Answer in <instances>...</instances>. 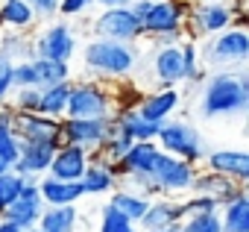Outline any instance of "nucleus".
I'll return each instance as SVG.
<instances>
[{
    "instance_id": "nucleus-1",
    "label": "nucleus",
    "mask_w": 249,
    "mask_h": 232,
    "mask_svg": "<svg viewBox=\"0 0 249 232\" xmlns=\"http://www.w3.org/2000/svg\"><path fill=\"white\" fill-rule=\"evenodd\" d=\"M196 109L208 121L246 115L249 112V74H246V68L205 74L199 82Z\"/></svg>"
},
{
    "instance_id": "nucleus-2",
    "label": "nucleus",
    "mask_w": 249,
    "mask_h": 232,
    "mask_svg": "<svg viewBox=\"0 0 249 232\" xmlns=\"http://www.w3.org/2000/svg\"><path fill=\"white\" fill-rule=\"evenodd\" d=\"M82 68L100 82H126L138 71V50L135 44L91 39L82 47Z\"/></svg>"
},
{
    "instance_id": "nucleus-3",
    "label": "nucleus",
    "mask_w": 249,
    "mask_h": 232,
    "mask_svg": "<svg viewBox=\"0 0 249 232\" xmlns=\"http://www.w3.org/2000/svg\"><path fill=\"white\" fill-rule=\"evenodd\" d=\"M205 71H237L249 62V33L240 27H229L211 39H205V47L199 50Z\"/></svg>"
},
{
    "instance_id": "nucleus-4",
    "label": "nucleus",
    "mask_w": 249,
    "mask_h": 232,
    "mask_svg": "<svg viewBox=\"0 0 249 232\" xmlns=\"http://www.w3.org/2000/svg\"><path fill=\"white\" fill-rule=\"evenodd\" d=\"M114 112H117V94H111L106 82L91 77H82L76 82L71 79L65 118H111Z\"/></svg>"
},
{
    "instance_id": "nucleus-5",
    "label": "nucleus",
    "mask_w": 249,
    "mask_h": 232,
    "mask_svg": "<svg viewBox=\"0 0 249 232\" xmlns=\"http://www.w3.org/2000/svg\"><path fill=\"white\" fill-rule=\"evenodd\" d=\"M156 144L161 153H170L176 159H185L191 165H199L205 159V138L202 133L185 121V118H167L161 127H159V135H156Z\"/></svg>"
},
{
    "instance_id": "nucleus-6",
    "label": "nucleus",
    "mask_w": 249,
    "mask_h": 232,
    "mask_svg": "<svg viewBox=\"0 0 249 232\" xmlns=\"http://www.w3.org/2000/svg\"><path fill=\"white\" fill-rule=\"evenodd\" d=\"M147 176H150V182L156 188V197H182V194L191 191V182L196 176V165L159 150V156L153 159Z\"/></svg>"
},
{
    "instance_id": "nucleus-7",
    "label": "nucleus",
    "mask_w": 249,
    "mask_h": 232,
    "mask_svg": "<svg viewBox=\"0 0 249 232\" xmlns=\"http://www.w3.org/2000/svg\"><path fill=\"white\" fill-rule=\"evenodd\" d=\"M94 39H108V41H120V44H138L144 39V27L141 21L132 15L129 6H111V9H103L94 24Z\"/></svg>"
},
{
    "instance_id": "nucleus-8",
    "label": "nucleus",
    "mask_w": 249,
    "mask_h": 232,
    "mask_svg": "<svg viewBox=\"0 0 249 232\" xmlns=\"http://www.w3.org/2000/svg\"><path fill=\"white\" fill-rule=\"evenodd\" d=\"M73 53H76V33L65 18L50 21L38 36H33V59L71 62Z\"/></svg>"
},
{
    "instance_id": "nucleus-9",
    "label": "nucleus",
    "mask_w": 249,
    "mask_h": 232,
    "mask_svg": "<svg viewBox=\"0 0 249 232\" xmlns=\"http://www.w3.org/2000/svg\"><path fill=\"white\" fill-rule=\"evenodd\" d=\"M234 21L231 3H191L185 18V36L188 39H211L223 30H229Z\"/></svg>"
},
{
    "instance_id": "nucleus-10",
    "label": "nucleus",
    "mask_w": 249,
    "mask_h": 232,
    "mask_svg": "<svg viewBox=\"0 0 249 232\" xmlns=\"http://www.w3.org/2000/svg\"><path fill=\"white\" fill-rule=\"evenodd\" d=\"M108 130H111V118H59L62 144H73L88 153H94L106 141Z\"/></svg>"
},
{
    "instance_id": "nucleus-11",
    "label": "nucleus",
    "mask_w": 249,
    "mask_h": 232,
    "mask_svg": "<svg viewBox=\"0 0 249 232\" xmlns=\"http://www.w3.org/2000/svg\"><path fill=\"white\" fill-rule=\"evenodd\" d=\"M188 6L191 3H179V0H153L150 12L141 21L144 36L159 39V36H170V33H185Z\"/></svg>"
},
{
    "instance_id": "nucleus-12",
    "label": "nucleus",
    "mask_w": 249,
    "mask_h": 232,
    "mask_svg": "<svg viewBox=\"0 0 249 232\" xmlns=\"http://www.w3.org/2000/svg\"><path fill=\"white\" fill-rule=\"evenodd\" d=\"M12 130L18 141H27V144H50V147L62 144L59 118H47V115H38V112H15Z\"/></svg>"
},
{
    "instance_id": "nucleus-13",
    "label": "nucleus",
    "mask_w": 249,
    "mask_h": 232,
    "mask_svg": "<svg viewBox=\"0 0 249 232\" xmlns=\"http://www.w3.org/2000/svg\"><path fill=\"white\" fill-rule=\"evenodd\" d=\"M41 212H44V200L38 194V179L24 176V185H21L18 197L6 206V212L0 214V217L9 220V223H15L18 229H30V226L38 223V214Z\"/></svg>"
},
{
    "instance_id": "nucleus-14",
    "label": "nucleus",
    "mask_w": 249,
    "mask_h": 232,
    "mask_svg": "<svg viewBox=\"0 0 249 232\" xmlns=\"http://www.w3.org/2000/svg\"><path fill=\"white\" fill-rule=\"evenodd\" d=\"M150 77L159 88H179L185 82V62L179 44L156 47L150 56Z\"/></svg>"
},
{
    "instance_id": "nucleus-15",
    "label": "nucleus",
    "mask_w": 249,
    "mask_h": 232,
    "mask_svg": "<svg viewBox=\"0 0 249 232\" xmlns=\"http://www.w3.org/2000/svg\"><path fill=\"white\" fill-rule=\"evenodd\" d=\"M79 185H82V194L85 197H97V194H111L120 185V179H117L114 165L94 150V153H88V168H85Z\"/></svg>"
},
{
    "instance_id": "nucleus-16",
    "label": "nucleus",
    "mask_w": 249,
    "mask_h": 232,
    "mask_svg": "<svg viewBox=\"0 0 249 232\" xmlns=\"http://www.w3.org/2000/svg\"><path fill=\"white\" fill-rule=\"evenodd\" d=\"M182 106V94L179 88H153L147 94H141V100L135 103V112L147 121L164 124L167 118H173L176 109Z\"/></svg>"
},
{
    "instance_id": "nucleus-17",
    "label": "nucleus",
    "mask_w": 249,
    "mask_h": 232,
    "mask_svg": "<svg viewBox=\"0 0 249 232\" xmlns=\"http://www.w3.org/2000/svg\"><path fill=\"white\" fill-rule=\"evenodd\" d=\"M85 168H88V150L73 147V144H59V147L53 150L47 176L65 179V182H79L82 174H85Z\"/></svg>"
},
{
    "instance_id": "nucleus-18",
    "label": "nucleus",
    "mask_w": 249,
    "mask_h": 232,
    "mask_svg": "<svg viewBox=\"0 0 249 232\" xmlns=\"http://www.w3.org/2000/svg\"><path fill=\"white\" fill-rule=\"evenodd\" d=\"M240 191H246V185H240V182H234V179H229V176H223V174L199 171V168H196V176H194L188 194H205V197H211L217 206H226V203L234 200Z\"/></svg>"
},
{
    "instance_id": "nucleus-19",
    "label": "nucleus",
    "mask_w": 249,
    "mask_h": 232,
    "mask_svg": "<svg viewBox=\"0 0 249 232\" xmlns=\"http://www.w3.org/2000/svg\"><path fill=\"white\" fill-rule=\"evenodd\" d=\"M185 217L182 212V200L179 197H153L144 217L138 220V229L141 232H153V229H167L173 223H179Z\"/></svg>"
},
{
    "instance_id": "nucleus-20",
    "label": "nucleus",
    "mask_w": 249,
    "mask_h": 232,
    "mask_svg": "<svg viewBox=\"0 0 249 232\" xmlns=\"http://www.w3.org/2000/svg\"><path fill=\"white\" fill-rule=\"evenodd\" d=\"M205 171L223 174L240 185L249 182V156L243 150H208L205 153Z\"/></svg>"
},
{
    "instance_id": "nucleus-21",
    "label": "nucleus",
    "mask_w": 249,
    "mask_h": 232,
    "mask_svg": "<svg viewBox=\"0 0 249 232\" xmlns=\"http://www.w3.org/2000/svg\"><path fill=\"white\" fill-rule=\"evenodd\" d=\"M53 150H56V147H50V144H27V141H21L18 159L12 162V174H18V176H33V179L44 176L47 168H50Z\"/></svg>"
},
{
    "instance_id": "nucleus-22",
    "label": "nucleus",
    "mask_w": 249,
    "mask_h": 232,
    "mask_svg": "<svg viewBox=\"0 0 249 232\" xmlns=\"http://www.w3.org/2000/svg\"><path fill=\"white\" fill-rule=\"evenodd\" d=\"M111 127L120 130L123 135H129L132 141H156L161 124L141 118V115L135 112V106H120V109L111 115Z\"/></svg>"
},
{
    "instance_id": "nucleus-23",
    "label": "nucleus",
    "mask_w": 249,
    "mask_h": 232,
    "mask_svg": "<svg viewBox=\"0 0 249 232\" xmlns=\"http://www.w3.org/2000/svg\"><path fill=\"white\" fill-rule=\"evenodd\" d=\"M156 156H159V144L156 141H135L126 153L114 162L117 179L120 176H129V174H147Z\"/></svg>"
},
{
    "instance_id": "nucleus-24",
    "label": "nucleus",
    "mask_w": 249,
    "mask_h": 232,
    "mask_svg": "<svg viewBox=\"0 0 249 232\" xmlns=\"http://www.w3.org/2000/svg\"><path fill=\"white\" fill-rule=\"evenodd\" d=\"M38 194L44 200V206H76L85 194L79 182H65V179H53V176H38Z\"/></svg>"
},
{
    "instance_id": "nucleus-25",
    "label": "nucleus",
    "mask_w": 249,
    "mask_h": 232,
    "mask_svg": "<svg viewBox=\"0 0 249 232\" xmlns=\"http://www.w3.org/2000/svg\"><path fill=\"white\" fill-rule=\"evenodd\" d=\"M36 12L27 0H0V27L12 33H30L36 27Z\"/></svg>"
},
{
    "instance_id": "nucleus-26",
    "label": "nucleus",
    "mask_w": 249,
    "mask_h": 232,
    "mask_svg": "<svg viewBox=\"0 0 249 232\" xmlns=\"http://www.w3.org/2000/svg\"><path fill=\"white\" fill-rule=\"evenodd\" d=\"M223 232H249V194L240 191L234 200L217 209Z\"/></svg>"
},
{
    "instance_id": "nucleus-27",
    "label": "nucleus",
    "mask_w": 249,
    "mask_h": 232,
    "mask_svg": "<svg viewBox=\"0 0 249 232\" xmlns=\"http://www.w3.org/2000/svg\"><path fill=\"white\" fill-rule=\"evenodd\" d=\"M76 223H79L76 206H44L36 226L41 232H76Z\"/></svg>"
},
{
    "instance_id": "nucleus-28",
    "label": "nucleus",
    "mask_w": 249,
    "mask_h": 232,
    "mask_svg": "<svg viewBox=\"0 0 249 232\" xmlns=\"http://www.w3.org/2000/svg\"><path fill=\"white\" fill-rule=\"evenodd\" d=\"M108 206H111L114 212H120L123 217H129L132 223H138V220L144 217L147 206H150V197H144V194H138V191H132V188L117 185V188L108 194Z\"/></svg>"
},
{
    "instance_id": "nucleus-29",
    "label": "nucleus",
    "mask_w": 249,
    "mask_h": 232,
    "mask_svg": "<svg viewBox=\"0 0 249 232\" xmlns=\"http://www.w3.org/2000/svg\"><path fill=\"white\" fill-rule=\"evenodd\" d=\"M68 97H71V79H68V82H56V85L41 88L38 115H47V118H65Z\"/></svg>"
},
{
    "instance_id": "nucleus-30",
    "label": "nucleus",
    "mask_w": 249,
    "mask_h": 232,
    "mask_svg": "<svg viewBox=\"0 0 249 232\" xmlns=\"http://www.w3.org/2000/svg\"><path fill=\"white\" fill-rule=\"evenodd\" d=\"M36 68V85L47 88L56 82H68L71 79V62H53V59H33Z\"/></svg>"
},
{
    "instance_id": "nucleus-31",
    "label": "nucleus",
    "mask_w": 249,
    "mask_h": 232,
    "mask_svg": "<svg viewBox=\"0 0 249 232\" xmlns=\"http://www.w3.org/2000/svg\"><path fill=\"white\" fill-rule=\"evenodd\" d=\"M179 50H182V62H185V82H202V77L208 74L205 68H202V59H199V44H196V39H182L179 41Z\"/></svg>"
},
{
    "instance_id": "nucleus-32",
    "label": "nucleus",
    "mask_w": 249,
    "mask_h": 232,
    "mask_svg": "<svg viewBox=\"0 0 249 232\" xmlns=\"http://www.w3.org/2000/svg\"><path fill=\"white\" fill-rule=\"evenodd\" d=\"M0 53L9 56L12 62H21V59H33V39L27 33H6L0 39Z\"/></svg>"
},
{
    "instance_id": "nucleus-33",
    "label": "nucleus",
    "mask_w": 249,
    "mask_h": 232,
    "mask_svg": "<svg viewBox=\"0 0 249 232\" xmlns=\"http://www.w3.org/2000/svg\"><path fill=\"white\" fill-rule=\"evenodd\" d=\"M132 144H135V141H132L129 135H123L120 130H114V127H111V130H108V135H106V141H103V144L97 147V153H100L103 159H108V162L114 165V162H117V159H120L123 153H126V150H129Z\"/></svg>"
},
{
    "instance_id": "nucleus-34",
    "label": "nucleus",
    "mask_w": 249,
    "mask_h": 232,
    "mask_svg": "<svg viewBox=\"0 0 249 232\" xmlns=\"http://www.w3.org/2000/svg\"><path fill=\"white\" fill-rule=\"evenodd\" d=\"M97 232H141L138 223H132L129 217H123L120 212H114L108 203L100 209V226Z\"/></svg>"
},
{
    "instance_id": "nucleus-35",
    "label": "nucleus",
    "mask_w": 249,
    "mask_h": 232,
    "mask_svg": "<svg viewBox=\"0 0 249 232\" xmlns=\"http://www.w3.org/2000/svg\"><path fill=\"white\" fill-rule=\"evenodd\" d=\"M179 232H223V229H220V214H217V212L185 214V217L179 220Z\"/></svg>"
},
{
    "instance_id": "nucleus-36",
    "label": "nucleus",
    "mask_w": 249,
    "mask_h": 232,
    "mask_svg": "<svg viewBox=\"0 0 249 232\" xmlns=\"http://www.w3.org/2000/svg\"><path fill=\"white\" fill-rule=\"evenodd\" d=\"M21 185H24V176H18V174H12V171L0 174V214H3V212H6V206L18 197Z\"/></svg>"
},
{
    "instance_id": "nucleus-37",
    "label": "nucleus",
    "mask_w": 249,
    "mask_h": 232,
    "mask_svg": "<svg viewBox=\"0 0 249 232\" xmlns=\"http://www.w3.org/2000/svg\"><path fill=\"white\" fill-rule=\"evenodd\" d=\"M12 97V109L15 112H38V100H41V88H36V85H30V88H15V94H9Z\"/></svg>"
},
{
    "instance_id": "nucleus-38",
    "label": "nucleus",
    "mask_w": 249,
    "mask_h": 232,
    "mask_svg": "<svg viewBox=\"0 0 249 232\" xmlns=\"http://www.w3.org/2000/svg\"><path fill=\"white\" fill-rule=\"evenodd\" d=\"M36 85V68H33V59H21V62H12V88H30ZM38 88V85H36Z\"/></svg>"
},
{
    "instance_id": "nucleus-39",
    "label": "nucleus",
    "mask_w": 249,
    "mask_h": 232,
    "mask_svg": "<svg viewBox=\"0 0 249 232\" xmlns=\"http://www.w3.org/2000/svg\"><path fill=\"white\" fill-rule=\"evenodd\" d=\"M18 147H21V141H18L15 130L12 127H0V159L9 162V168L18 159Z\"/></svg>"
},
{
    "instance_id": "nucleus-40",
    "label": "nucleus",
    "mask_w": 249,
    "mask_h": 232,
    "mask_svg": "<svg viewBox=\"0 0 249 232\" xmlns=\"http://www.w3.org/2000/svg\"><path fill=\"white\" fill-rule=\"evenodd\" d=\"M217 209L220 206L211 197H205V194H188L182 200V212L185 214H202V212H217Z\"/></svg>"
},
{
    "instance_id": "nucleus-41",
    "label": "nucleus",
    "mask_w": 249,
    "mask_h": 232,
    "mask_svg": "<svg viewBox=\"0 0 249 232\" xmlns=\"http://www.w3.org/2000/svg\"><path fill=\"white\" fill-rule=\"evenodd\" d=\"M36 12V21H56L59 18V0H27Z\"/></svg>"
},
{
    "instance_id": "nucleus-42",
    "label": "nucleus",
    "mask_w": 249,
    "mask_h": 232,
    "mask_svg": "<svg viewBox=\"0 0 249 232\" xmlns=\"http://www.w3.org/2000/svg\"><path fill=\"white\" fill-rule=\"evenodd\" d=\"M12 94V59L0 53V103H9Z\"/></svg>"
},
{
    "instance_id": "nucleus-43",
    "label": "nucleus",
    "mask_w": 249,
    "mask_h": 232,
    "mask_svg": "<svg viewBox=\"0 0 249 232\" xmlns=\"http://www.w3.org/2000/svg\"><path fill=\"white\" fill-rule=\"evenodd\" d=\"M91 6H94V0H59V15L76 18V15H85Z\"/></svg>"
},
{
    "instance_id": "nucleus-44",
    "label": "nucleus",
    "mask_w": 249,
    "mask_h": 232,
    "mask_svg": "<svg viewBox=\"0 0 249 232\" xmlns=\"http://www.w3.org/2000/svg\"><path fill=\"white\" fill-rule=\"evenodd\" d=\"M97 6H103V9H111V6H129L132 0H94Z\"/></svg>"
},
{
    "instance_id": "nucleus-45",
    "label": "nucleus",
    "mask_w": 249,
    "mask_h": 232,
    "mask_svg": "<svg viewBox=\"0 0 249 232\" xmlns=\"http://www.w3.org/2000/svg\"><path fill=\"white\" fill-rule=\"evenodd\" d=\"M0 232H24V229H18L15 223H9V220H3V217H0Z\"/></svg>"
},
{
    "instance_id": "nucleus-46",
    "label": "nucleus",
    "mask_w": 249,
    "mask_h": 232,
    "mask_svg": "<svg viewBox=\"0 0 249 232\" xmlns=\"http://www.w3.org/2000/svg\"><path fill=\"white\" fill-rule=\"evenodd\" d=\"M194 3H231V0H194Z\"/></svg>"
},
{
    "instance_id": "nucleus-47",
    "label": "nucleus",
    "mask_w": 249,
    "mask_h": 232,
    "mask_svg": "<svg viewBox=\"0 0 249 232\" xmlns=\"http://www.w3.org/2000/svg\"><path fill=\"white\" fill-rule=\"evenodd\" d=\"M153 232H179V223H173V226H167V229H153Z\"/></svg>"
},
{
    "instance_id": "nucleus-48",
    "label": "nucleus",
    "mask_w": 249,
    "mask_h": 232,
    "mask_svg": "<svg viewBox=\"0 0 249 232\" xmlns=\"http://www.w3.org/2000/svg\"><path fill=\"white\" fill-rule=\"evenodd\" d=\"M6 171H12V168H9V162H3V159H0V174H6Z\"/></svg>"
},
{
    "instance_id": "nucleus-49",
    "label": "nucleus",
    "mask_w": 249,
    "mask_h": 232,
    "mask_svg": "<svg viewBox=\"0 0 249 232\" xmlns=\"http://www.w3.org/2000/svg\"><path fill=\"white\" fill-rule=\"evenodd\" d=\"M179 3H194V0H179Z\"/></svg>"
}]
</instances>
